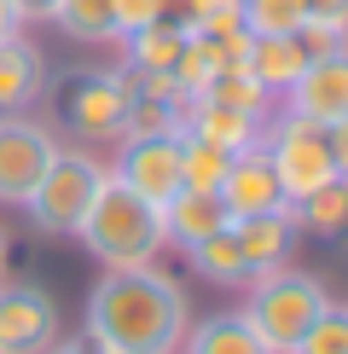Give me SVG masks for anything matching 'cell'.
Masks as SVG:
<instances>
[{"instance_id":"obj_1","label":"cell","mask_w":348,"mask_h":354,"mask_svg":"<svg viewBox=\"0 0 348 354\" xmlns=\"http://www.w3.org/2000/svg\"><path fill=\"white\" fill-rule=\"evenodd\" d=\"M87 337L105 354H174L186 337V290L151 261L110 268L87 290Z\"/></svg>"},{"instance_id":"obj_2","label":"cell","mask_w":348,"mask_h":354,"mask_svg":"<svg viewBox=\"0 0 348 354\" xmlns=\"http://www.w3.org/2000/svg\"><path fill=\"white\" fill-rule=\"evenodd\" d=\"M76 239L93 250L105 268H145L163 250V209L145 203L139 192H128L116 174H105V186L93 192Z\"/></svg>"},{"instance_id":"obj_3","label":"cell","mask_w":348,"mask_h":354,"mask_svg":"<svg viewBox=\"0 0 348 354\" xmlns=\"http://www.w3.org/2000/svg\"><path fill=\"white\" fill-rule=\"evenodd\" d=\"M325 308L331 302H325V290H319V279L290 273V268H273V273L250 279L244 326H250L273 354H296V343L308 337V326L325 314Z\"/></svg>"},{"instance_id":"obj_4","label":"cell","mask_w":348,"mask_h":354,"mask_svg":"<svg viewBox=\"0 0 348 354\" xmlns=\"http://www.w3.org/2000/svg\"><path fill=\"white\" fill-rule=\"evenodd\" d=\"M110 169H99L87 151H58L52 169L41 174V186L29 192V221H35V232H47V239H70V232L81 227L87 203H93V192L105 186Z\"/></svg>"},{"instance_id":"obj_5","label":"cell","mask_w":348,"mask_h":354,"mask_svg":"<svg viewBox=\"0 0 348 354\" xmlns=\"http://www.w3.org/2000/svg\"><path fill=\"white\" fill-rule=\"evenodd\" d=\"M58 116L81 140H116L128 128V82L116 70H76L58 87Z\"/></svg>"},{"instance_id":"obj_6","label":"cell","mask_w":348,"mask_h":354,"mask_svg":"<svg viewBox=\"0 0 348 354\" xmlns=\"http://www.w3.org/2000/svg\"><path fill=\"white\" fill-rule=\"evenodd\" d=\"M267 157H273V169H279V186H284L290 203H302L308 192H319L337 174L325 128L308 122V116H284V122L273 128V140H267Z\"/></svg>"},{"instance_id":"obj_7","label":"cell","mask_w":348,"mask_h":354,"mask_svg":"<svg viewBox=\"0 0 348 354\" xmlns=\"http://www.w3.org/2000/svg\"><path fill=\"white\" fill-rule=\"evenodd\" d=\"M58 145L41 122H29V116H0V203H12V209H23L29 192L41 186V174L52 169Z\"/></svg>"},{"instance_id":"obj_8","label":"cell","mask_w":348,"mask_h":354,"mask_svg":"<svg viewBox=\"0 0 348 354\" xmlns=\"http://www.w3.org/2000/svg\"><path fill=\"white\" fill-rule=\"evenodd\" d=\"M110 174L128 192H139L145 203L163 209L174 192H180V134H128Z\"/></svg>"},{"instance_id":"obj_9","label":"cell","mask_w":348,"mask_h":354,"mask_svg":"<svg viewBox=\"0 0 348 354\" xmlns=\"http://www.w3.org/2000/svg\"><path fill=\"white\" fill-rule=\"evenodd\" d=\"M58 343V302L41 285L0 279V354H47Z\"/></svg>"},{"instance_id":"obj_10","label":"cell","mask_w":348,"mask_h":354,"mask_svg":"<svg viewBox=\"0 0 348 354\" xmlns=\"http://www.w3.org/2000/svg\"><path fill=\"white\" fill-rule=\"evenodd\" d=\"M284 99H290V116H308L319 128L342 122L348 116V47L313 58V64L284 87Z\"/></svg>"},{"instance_id":"obj_11","label":"cell","mask_w":348,"mask_h":354,"mask_svg":"<svg viewBox=\"0 0 348 354\" xmlns=\"http://www.w3.org/2000/svg\"><path fill=\"white\" fill-rule=\"evenodd\" d=\"M221 203H226V215L238 221V215H261V209H284V186H279V169H273V157H267V140H255V145H244L238 157H232V169H226V180H221Z\"/></svg>"},{"instance_id":"obj_12","label":"cell","mask_w":348,"mask_h":354,"mask_svg":"<svg viewBox=\"0 0 348 354\" xmlns=\"http://www.w3.org/2000/svg\"><path fill=\"white\" fill-rule=\"evenodd\" d=\"M232 227V239H238V250L250 256V268L255 279L261 273H273V268H284L290 261V250H296V209H261V215H238V221H226Z\"/></svg>"},{"instance_id":"obj_13","label":"cell","mask_w":348,"mask_h":354,"mask_svg":"<svg viewBox=\"0 0 348 354\" xmlns=\"http://www.w3.org/2000/svg\"><path fill=\"white\" fill-rule=\"evenodd\" d=\"M226 221H232V215H226L221 192H192V186H180V192L163 203V244L192 250V244L209 239V232H221Z\"/></svg>"},{"instance_id":"obj_14","label":"cell","mask_w":348,"mask_h":354,"mask_svg":"<svg viewBox=\"0 0 348 354\" xmlns=\"http://www.w3.org/2000/svg\"><path fill=\"white\" fill-rule=\"evenodd\" d=\"M180 134L209 140V145H221V151H244V145L261 140V116H244V111H232V105H221V99H209V93H192Z\"/></svg>"},{"instance_id":"obj_15","label":"cell","mask_w":348,"mask_h":354,"mask_svg":"<svg viewBox=\"0 0 348 354\" xmlns=\"http://www.w3.org/2000/svg\"><path fill=\"white\" fill-rule=\"evenodd\" d=\"M41 82H47V70H41V53L29 47L23 35L0 41V116H18L29 99L41 93Z\"/></svg>"},{"instance_id":"obj_16","label":"cell","mask_w":348,"mask_h":354,"mask_svg":"<svg viewBox=\"0 0 348 354\" xmlns=\"http://www.w3.org/2000/svg\"><path fill=\"white\" fill-rule=\"evenodd\" d=\"M244 70L267 87V93H279V87H290L308 70V58H302L296 35H250V58H244Z\"/></svg>"},{"instance_id":"obj_17","label":"cell","mask_w":348,"mask_h":354,"mask_svg":"<svg viewBox=\"0 0 348 354\" xmlns=\"http://www.w3.org/2000/svg\"><path fill=\"white\" fill-rule=\"evenodd\" d=\"M186 256H192V268L209 279V285H250V279H255L250 256H244V250H238V239H232V227L209 232V239H203V244H192Z\"/></svg>"},{"instance_id":"obj_18","label":"cell","mask_w":348,"mask_h":354,"mask_svg":"<svg viewBox=\"0 0 348 354\" xmlns=\"http://www.w3.org/2000/svg\"><path fill=\"white\" fill-rule=\"evenodd\" d=\"M186 354H273L261 337L244 326V314H209L192 337H180Z\"/></svg>"},{"instance_id":"obj_19","label":"cell","mask_w":348,"mask_h":354,"mask_svg":"<svg viewBox=\"0 0 348 354\" xmlns=\"http://www.w3.org/2000/svg\"><path fill=\"white\" fill-rule=\"evenodd\" d=\"M290 209H296V227H313L319 239H342L348 232V180L331 174L319 192H308V198L290 203Z\"/></svg>"},{"instance_id":"obj_20","label":"cell","mask_w":348,"mask_h":354,"mask_svg":"<svg viewBox=\"0 0 348 354\" xmlns=\"http://www.w3.org/2000/svg\"><path fill=\"white\" fill-rule=\"evenodd\" d=\"M180 47H186V29H174V24H145V29L128 35V70H163V76H174Z\"/></svg>"},{"instance_id":"obj_21","label":"cell","mask_w":348,"mask_h":354,"mask_svg":"<svg viewBox=\"0 0 348 354\" xmlns=\"http://www.w3.org/2000/svg\"><path fill=\"white\" fill-rule=\"evenodd\" d=\"M232 157H238V151H221V145H209V140L180 134V186H192V192H221Z\"/></svg>"},{"instance_id":"obj_22","label":"cell","mask_w":348,"mask_h":354,"mask_svg":"<svg viewBox=\"0 0 348 354\" xmlns=\"http://www.w3.org/2000/svg\"><path fill=\"white\" fill-rule=\"evenodd\" d=\"M52 24L70 41H116V0H58Z\"/></svg>"},{"instance_id":"obj_23","label":"cell","mask_w":348,"mask_h":354,"mask_svg":"<svg viewBox=\"0 0 348 354\" xmlns=\"http://www.w3.org/2000/svg\"><path fill=\"white\" fill-rule=\"evenodd\" d=\"M203 93L221 99V105H232V111H244V116H261V122H267V105H273V93L250 76V70H221Z\"/></svg>"},{"instance_id":"obj_24","label":"cell","mask_w":348,"mask_h":354,"mask_svg":"<svg viewBox=\"0 0 348 354\" xmlns=\"http://www.w3.org/2000/svg\"><path fill=\"white\" fill-rule=\"evenodd\" d=\"M302 18V0H244V29L250 35H290Z\"/></svg>"},{"instance_id":"obj_25","label":"cell","mask_w":348,"mask_h":354,"mask_svg":"<svg viewBox=\"0 0 348 354\" xmlns=\"http://www.w3.org/2000/svg\"><path fill=\"white\" fill-rule=\"evenodd\" d=\"M296 354H348V308H325L296 343Z\"/></svg>"},{"instance_id":"obj_26","label":"cell","mask_w":348,"mask_h":354,"mask_svg":"<svg viewBox=\"0 0 348 354\" xmlns=\"http://www.w3.org/2000/svg\"><path fill=\"white\" fill-rule=\"evenodd\" d=\"M226 29H244V0H197L192 35H226Z\"/></svg>"},{"instance_id":"obj_27","label":"cell","mask_w":348,"mask_h":354,"mask_svg":"<svg viewBox=\"0 0 348 354\" xmlns=\"http://www.w3.org/2000/svg\"><path fill=\"white\" fill-rule=\"evenodd\" d=\"M296 35V47H302V58H325V53H337V47H348V29H331V24H296L290 29Z\"/></svg>"},{"instance_id":"obj_28","label":"cell","mask_w":348,"mask_h":354,"mask_svg":"<svg viewBox=\"0 0 348 354\" xmlns=\"http://www.w3.org/2000/svg\"><path fill=\"white\" fill-rule=\"evenodd\" d=\"M145 24H157V0H116V41H128Z\"/></svg>"},{"instance_id":"obj_29","label":"cell","mask_w":348,"mask_h":354,"mask_svg":"<svg viewBox=\"0 0 348 354\" xmlns=\"http://www.w3.org/2000/svg\"><path fill=\"white\" fill-rule=\"evenodd\" d=\"M302 18H308V24H331V29H348V0H302Z\"/></svg>"},{"instance_id":"obj_30","label":"cell","mask_w":348,"mask_h":354,"mask_svg":"<svg viewBox=\"0 0 348 354\" xmlns=\"http://www.w3.org/2000/svg\"><path fill=\"white\" fill-rule=\"evenodd\" d=\"M192 18H197V0H157V24H174L192 35Z\"/></svg>"},{"instance_id":"obj_31","label":"cell","mask_w":348,"mask_h":354,"mask_svg":"<svg viewBox=\"0 0 348 354\" xmlns=\"http://www.w3.org/2000/svg\"><path fill=\"white\" fill-rule=\"evenodd\" d=\"M325 140H331V163H337V174L348 180V116H342V122H331V128H325Z\"/></svg>"},{"instance_id":"obj_32","label":"cell","mask_w":348,"mask_h":354,"mask_svg":"<svg viewBox=\"0 0 348 354\" xmlns=\"http://www.w3.org/2000/svg\"><path fill=\"white\" fill-rule=\"evenodd\" d=\"M12 6H18L23 24H47L52 12H58V0H12Z\"/></svg>"},{"instance_id":"obj_33","label":"cell","mask_w":348,"mask_h":354,"mask_svg":"<svg viewBox=\"0 0 348 354\" xmlns=\"http://www.w3.org/2000/svg\"><path fill=\"white\" fill-rule=\"evenodd\" d=\"M47 354H105V348H99V343H93V337H87V331H81V337H58V343H52Z\"/></svg>"},{"instance_id":"obj_34","label":"cell","mask_w":348,"mask_h":354,"mask_svg":"<svg viewBox=\"0 0 348 354\" xmlns=\"http://www.w3.org/2000/svg\"><path fill=\"white\" fill-rule=\"evenodd\" d=\"M23 29V18H18V6H12V0H0V41H12Z\"/></svg>"},{"instance_id":"obj_35","label":"cell","mask_w":348,"mask_h":354,"mask_svg":"<svg viewBox=\"0 0 348 354\" xmlns=\"http://www.w3.org/2000/svg\"><path fill=\"white\" fill-rule=\"evenodd\" d=\"M0 279H6V232H0Z\"/></svg>"}]
</instances>
